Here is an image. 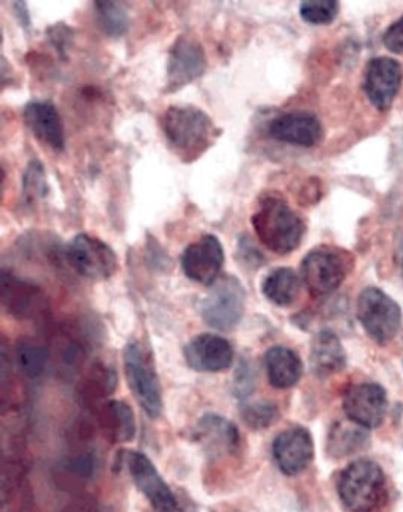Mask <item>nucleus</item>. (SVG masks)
I'll use <instances>...</instances> for the list:
<instances>
[{
    "label": "nucleus",
    "mask_w": 403,
    "mask_h": 512,
    "mask_svg": "<svg viewBox=\"0 0 403 512\" xmlns=\"http://www.w3.org/2000/svg\"><path fill=\"white\" fill-rule=\"evenodd\" d=\"M251 221L262 245L281 256L293 253L306 232L303 218L276 193L260 199V208Z\"/></svg>",
    "instance_id": "nucleus-1"
},
{
    "label": "nucleus",
    "mask_w": 403,
    "mask_h": 512,
    "mask_svg": "<svg viewBox=\"0 0 403 512\" xmlns=\"http://www.w3.org/2000/svg\"><path fill=\"white\" fill-rule=\"evenodd\" d=\"M161 125L169 145L186 161L196 160L215 141V122L196 106L167 108Z\"/></svg>",
    "instance_id": "nucleus-2"
},
{
    "label": "nucleus",
    "mask_w": 403,
    "mask_h": 512,
    "mask_svg": "<svg viewBox=\"0 0 403 512\" xmlns=\"http://www.w3.org/2000/svg\"><path fill=\"white\" fill-rule=\"evenodd\" d=\"M337 492L348 511H377L385 503V473L375 462L359 459L341 473Z\"/></svg>",
    "instance_id": "nucleus-3"
},
{
    "label": "nucleus",
    "mask_w": 403,
    "mask_h": 512,
    "mask_svg": "<svg viewBox=\"0 0 403 512\" xmlns=\"http://www.w3.org/2000/svg\"><path fill=\"white\" fill-rule=\"evenodd\" d=\"M125 374L142 410L150 418H158L163 412V391L153 353L142 342L131 341L125 347Z\"/></svg>",
    "instance_id": "nucleus-4"
},
{
    "label": "nucleus",
    "mask_w": 403,
    "mask_h": 512,
    "mask_svg": "<svg viewBox=\"0 0 403 512\" xmlns=\"http://www.w3.org/2000/svg\"><path fill=\"white\" fill-rule=\"evenodd\" d=\"M245 309V287L235 276L224 275L210 286L208 294L200 303V316L208 327L230 331L241 322Z\"/></svg>",
    "instance_id": "nucleus-5"
},
{
    "label": "nucleus",
    "mask_w": 403,
    "mask_h": 512,
    "mask_svg": "<svg viewBox=\"0 0 403 512\" xmlns=\"http://www.w3.org/2000/svg\"><path fill=\"white\" fill-rule=\"evenodd\" d=\"M356 316L369 338L381 346L396 338L402 323L400 306L377 287H367L361 292L356 305Z\"/></svg>",
    "instance_id": "nucleus-6"
},
{
    "label": "nucleus",
    "mask_w": 403,
    "mask_h": 512,
    "mask_svg": "<svg viewBox=\"0 0 403 512\" xmlns=\"http://www.w3.org/2000/svg\"><path fill=\"white\" fill-rule=\"evenodd\" d=\"M347 254L339 249H312L301 262V279L312 297L323 298L336 292L348 275Z\"/></svg>",
    "instance_id": "nucleus-7"
},
{
    "label": "nucleus",
    "mask_w": 403,
    "mask_h": 512,
    "mask_svg": "<svg viewBox=\"0 0 403 512\" xmlns=\"http://www.w3.org/2000/svg\"><path fill=\"white\" fill-rule=\"evenodd\" d=\"M65 257L79 275L92 281H106L119 270V259L114 249L89 234L71 238L65 249Z\"/></svg>",
    "instance_id": "nucleus-8"
},
{
    "label": "nucleus",
    "mask_w": 403,
    "mask_h": 512,
    "mask_svg": "<svg viewBox=\"0 0 403 512\" xmlns=\"http://www.w3.org/2000/svg\"><path fill=\"white\" fill-rule=\"evenodd\" d=\"M126 467L133 483L155 512H185L169 484L159 475L153 462L141 451H128Z\"/></svg>",
    "instance_id": "nucleus-9"
},
{
    "label": "nucleus",
    "mask_w": 403,
    "mask_h": 512,
    "mask_svg": "<svg viewBox=\"0 0 403 512\" xmlns=\"http://www.w3.org/2000/svg\"><path fill=\"white\" fill-rule=\"evenodd\" d=\"M0 298L5 311L15 319H40L49 309L48 298L40 287L7 270L2 271L0 278Z\"/></svg>",
    "instance_id": "nucleus-10"
},
{
    "label": "nucleus",
    "mask_w": 403,
    "mask_h": 512,
    "mask_svg": "<svg viewBox=\"0 0 403 512\" xmlns=\"http://www.w3.org/2000/svg\"><path fill=\"white\" fill-rule=\"evenodd\" d=\"M207 70V54L197 38L185 34L175 40L167 62V92L182 89Z\"/></svg>",
    "instance_id": "nucleus-11"
},
{
    "label": "nucleus",
    "mask_w": 403,
    "mask_h": 512,
    "mask_svg": "<svg viewBox=\"0 0 403 512\" xmlns=\"http://www.w3.org/2000/svg\"><path fill=\"white\" fill-rule=\"evenodd\" d=\"M224 267V248L216 235H202L197 242L186 246L182 268L191 281L213 286L221 278Z\"/></svg>",
    "instance_id": "nucleus-12"
},
{
    "label": "nucleus",
    "mask_w": 403,
    "mask_h": 512,
    "mask_svg": "<svg viewBox=\"0 0 403 512\" xmlns=\"http://www.w3.org/2000/svg\"><path fill=\"white\" fill-rule=\"evenodd\" d=\"M388 397L375 383L353 385L344 394V412L348 420L363 429H375L385 421Z\"/></svg>",
    "instance_id": "nucleus-13"
},
{
    "label": "nucleus",
    "mask_w": 403,
    "mask_h": 512,
    "mask_svg": "<svg viewBox=\"0 0 403 512\" xmlns=\"http://www.w3.org/2000/svg\"><path fill=\"white\" fill-rule=\"evenodd\" d=\"M403 81L402 65L391 57L370 60L364 76V92L378 111H388Z\"/></svg>",
    "instance_id": "nucleus-14"
},
{
    "label": "nucleus",
    "mask_w": 403,
    "mask_h": 512,
    "mask_svg": "<svg viewBox=\"0 0 403 512\" xmlns=\"http://www.w3.org/2000/svg\"><path fill=\"white\" fill-rule=\"evenodd\" d=\"M273 457L284 475L296 476L306 472L314 461V440L304 427H290L273 442Z\"/></svg>",
    "instance_id": "nucleus-15"
},
{
    "label": "nucleus",
    "mask_w": 403,
    "mask_h": 512,
    "mask_svg": "<svg viewBox=\"0 0 403 512\" xmlns=\"http://www.w3.org/2000/svg\"><path fill=\"white\" fill-rule=\"evenodd\" d=\"M186 364L197 372H222L232 366L235 352L227 339L216 334H199L183 349Z\"/></svg>",
    "instance_id": "nucleus-16"
},
{
    "label": "nucleus",
    "mask_w": 403,
    "mask_h": 512,
    "mask_svg": "<svg viewBox=\"0 0 403 512\" xmlns=\"http://www.w3.org/2000/svg\"><path fill=\"white\" fill-rule=\"evenodd\" d=\"M270 136L284 144L309 149L323 139L322 122L312 112H289L271 122Z\"/></svg>",
    "instance_id": "nucleus-17"
},
{
    "label": "nucleus",
    "mask_w": 403,
    "mask_h": 512,
    "mask_svg": "<svg viewBox=\"0 0 403 512\" xmlns=\"http://www.w3.org/2000/svg\"><path fill=\"white\" fill-rule=\"evenodd\" d=\"M194 438L208 454L215 457L237 453L240 448V432L235 424L213 413L197 421Z\"/></svg>",
    "instance_id": "nucleus-18"
},
{
    "label": "nucleus",
    "mask_w": 403,
    "mask_h": 512,
    "mask_svg": "<svg viewBox=\"0 0 403 512\" xmlns=\"http://www.w3.org/2000/svg\"><path fill=\"white\" fill-rule=\"evenodd\" d=\"M23 116L24 122L38 141L57 152L65 149V130L54 104L49 101H30L24 108Z\"/></svg>",
    "instance_id": "nucleus-19"
},
{
    "label": "nucleus",
    "mask_w": 403,
    "mask_h": 512,
    "mask_svg": "<svg viewBox=\"0 0 403 512\" xmlns=\"http://www.w3.org/2000/svg\"><path fill=\"white\" fill-rule=\"evenodd\" d=\"M309 360H311L312 372L317 377L325 379L345 368L347 355L341 339L337 338L333 331L323 330L315 334L312 339Z\"/></svg>",
    "instance_id": "nucleus-20"
},
{
    "label": "nucleus",
    "mask_w": 403,
    "mask_h": 512,
    "mask_svg": "<svg viewBox=\"0 0 403 512\" xmlns=\"http://www.w3.org/2000/svg\"><path fill=\"white\" fill-rule=\"evenodd\" d=\"M268 382L276 390H289L303 377V361L289 347L274 346L263 357Z\"/></svg>",
    "instance_id": "nucleus-21"
},
{
    "label": "nucleus",
    "mask_w": 403,
    "mask_h": 512,
    "mask_svg": "<svg viewBox=\"0 0 403 512\" xmlns=\"http://www.w3.org/2000/svg\"><path fill=\"white\" fill-rule=\"evenodd\" d=\"M98 423L111 442L128 443L136 437V416L125 402H103L98 410Z\"/></svg>",
    "instance_id": "nucleus-22"
},
{
    "label": "nucleus",
    "mask_w": 403,
    "mask_h": 512,
    "mask_svg": "<svg viewBox=\"0 0 403 512\" xmlns=\"http://www.w3.org/2000/svg\"><path fill=\"white\" fill-rule=\"evenodd\" d=\"M300 276L292 268L281 267L270 271L262 282V294L273 305L290 306L295 303L300 294Z\"/></svg>",
    "instance_id": "nucleus-23"
},
{
    "label": "nucleus",
    "mask_w": 403,
    "mask_h": 512,
    "mask_svg": "<svg viewBox=\"0 0 403 512\" xmlns=\"http://www.w3.org/2000/svg\"><path fill=\"white\" fill-rule=\"evenodd\" d=\"M15 360L19 371L29 380H38L45 374L51 361L48 347L32 338L19 339L15 347Z\"/></svg>",
    "instance_id": "nucleus-24"
},
{
    "label": "nucleus",
    "mask_w": 403,
    "mask_h": 512,
    "mask_svg": "<svg viewBox=\"0 0 403 512\" xmlns=\"http://www.w3.org/2000/svg\"><path fill=\"white\" fill-rule=\"evenodd\" d=\"M117 385V375L108 364L93 363L81 382V394L86 401H100L109 396Z\"/></svg>",
    "instance_id": "nucleus-25"
},
{
    "label": "nucleus",
    "mask_w": 403,
    "mask_h": 512,
    "mask_svg": "<svg viewBox=\"0 0 403 512\" xmlns=\"http://www.w3.org/2000/svg\"><path fill=\"white\" fill-rule=\"evenodd\" d=\"M98 23L109 37H122L130 27V16L122 2H95Z\"/></svg>",
    "instance_id": "nucleus-26"
},
{
    "label": "nucleus",
    "mask_w": 403,
    "mask_h": 512,
    "mask_svg": "<svg viewBox=\"0 0 403 512\" xmlns=\"http://www.w3.org/2000/svg\"><path fill=\"white\" fill-rule=\"evenodd\" d=\"M363 427L356 426H341L334 427L330 437V453L333 456L342 457L352 454L356 449L361 448L364 435L359 431Z\"/></svg>",
    "instance_id": "nucleus-27"
},
{
    "label": "nucleus",
    "mask_w": 403,
    "mask_h": 512,
    "mask_svg": "<svg viewBox=\"0 0 403 512\" xmlns=\"http://www.w3.org/2000/svg\"><path fill=\"white\" fill-rule=\"evenodd\" d=\"M241 416L251 429L260 431V429H267L274 421L278 420L279 410L273 402H249L241 407Z\"/></svg>",
    "instance_id": "nucleus-28"
},
{
    "label": "nucleus",
    "mask_w": 403,
    "mask_h": 512,
    "mask_svg": "<svg viewBox=\"0 0 403 512\" xmlns=\"http://www.w3.org/2000/svg\"><path fill=\"white\" fill-rule=\"evenodd\" d=\"M341 5L336 0H306L301 2L300 16L309 24H330L339 15Z\"/></svg>",
    "instance_id": "nucleus-29"
},
{
    "label": "nucleus",
    "mask_w": 403,
    "mask_h": 512,
    "mask_svg": "<svg viewBox=\"0 0 403 512\" xmlns=\"http://www.w3.org/2000/svg\"><path fill=\"white\" fill-rule=\"evenodd\" d=\"M48 193L45 169L40 161H32L24 174V196L27 201H37Z\"/></svg>",
    "instance_id": "nucleus-30"
},
{
    "label": "nucleus",
    "mask_w": 403,
    "mask_h": 512,
    "mask_svg": "<svg viewBox=\"0 0 403 512\" xmlns=\"http://www.w3.org/2000/svg\"><path fill=\"white\" fill-rule=\"evenodd\" d=\"M383 45L394 54H403V16L386 29Z\"/></svg>",
    "instance_id": "nucleus-31"
},
{
    "label": "nucleus",
    "mask_w": 403,
    "mask_h": 512,
    "mask_svg": "<svg viewBox=\"0 0 403 512\" xmlns=\"http://www.w3.org/2000/svg\"><path fill=\"white\" fill-rule=\"evenodd\" d=\"M65 512H106L101 508H93V506L87 505V503H78V505L71 506Z\"/></svg>",
    "instance_id": "nucleus-32"
},
{
    "label": "nucleus",
    "mask_w": 403,
    "mask_h": 512,
    "mask_svg": "<svg viewBox=\"0 0 403 512\" xmlns=\"http://www.w3.org/2000/svg\"><path fill=\"white\" fill-rule=\"evenodd\" d=\"M402 270H403V249H402Z\"/></svg>",
    "instance_id": "nucleus-33"
}]
</instances>
